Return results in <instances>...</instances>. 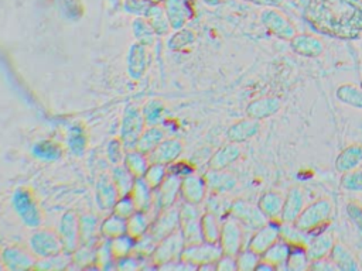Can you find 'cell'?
<instances>
[{"instance_id":"cell-8","label":"cell","mask_w":362,"mask_h":271,"mask_svg":"<svg viewBox=\"0 0 362 271\" xmlns=\"http://www.w3.org/2000/svg\"><path fill=\"white\" fill-rule=\"evenodd\" d=\"M13 207L18 217L28 227H38L41 224V215L27 191L17 189L13 195Z\"/></svg>"},{"instance_id":"cell-38","label":"cell","mask_w":362,"mask_h":271,"mask_svg":"<svg viewBox=\"0 0 362 271\" xmlns=\"http://www.w3.org/2000/svg\"><path fill=\"white\" fill-rule=\"evenodd\" d=\"M148 229H150V219L147 216V212L136 210L127 219V233L134 239H140L141 236H144Z\"/></svg>"},{"instance_id":"cell-4","label":"cell","mask_w":362,"mask_h":271,"mask_svg":"<svg viewBox=\"0 0 362 271\" xmlns=\"http://www.w3.org/2000/svg\"><path fill=\"white\" fill-rule=\"evenodd\" d=\"M198 205L185 202L180 207V229L187 244H195L204 241L201 229V215L197 207Z\"/></svg>"},{"instance_id":"cell-24","label":"cell","mask_w":362,"mask_h":271,"mask_svg":"<svg viewBox=\"0 0 362 271\" xmlns=\"http://www.w3.org/2000/svg\"><path fill=\"white\" fill-rule=\"evenodd\" d=\"M59 233H61V241L62 246L66 251H72L76 247V241L79 239V223L75 217V213L68 212L62 216L61 219V226H59Z\"/></svg>"},{"instance_id":"cell-39","label":"cell","mask_w":362,"mask_h":271,"mask_svg":"<svg viewBox=\"0 0 362 271\" xmlns=\"http://www.w3.org/2000/svg\"><path fill=\"white\" fill-rule=\"evenodd\" d=\"M164 104L157 100V99H153V100H148L143 109H141V113H143V117H144V121L148 127L151 126H158L163 119H164Z\"/></svg>"},{"instance_id":"cell-26","label":"cell","mask_w":362,"mask_h":271,"mask_svg":"<svg viewBox=\"0 0 362 271\" xmlns=\"http://www.w3.org/2000/svg\"><path fill=\"white\" fill-rule=\"evenodd\" d=\"M119 199V192L112 179L102 176L96 183V202L102 210L113 209L116 200Z\"/></svg>"},{"instance_id":"cell-37","label":"cell","mask_w":362,"mask_h":271,"mask_svg":"<svg viewBox=\"0 0 362 271\" xmlns=\"http://www.w3.org/2000/svg\"><path fill=\"white\" fill-rule=\"evenodd\" d=\"M201 229H202L204 241L219 243L221 223H219L216 215H214L211 212H206L205 215H202L201 216Z\"/></svg>"},{"instance_id":"cell-7","label":"cell","mask_w":362,"mask_h":271,"mask_svg":"<svg viewBox=\"0 0 362 271\" xmlns=\"http://www.w3.org/2000/svg\"><path fill=\"white\" fill-rule=\"evenodd\" d=\"M229 213L242 224L243 229L250 231H255L267 223L266 216L260 212L257 205L253 206L243 200H236L235 203H232Z\"/></svg>"},{"instance_id":"cell-42","label":"cell","mask_w":362,"mask_h":271,"mask_svg":"<svg viewBox=\"0 0 362 271\" xmlns=\"http://www.w3.org/2000/svg\"><path fill=\"white\" fill-rule=\"evenodd\" d=\"M33 154H34V157L44 159V161H55L59 158L61 150L55 143L44 140V141L37 143L33 147Z\"/></svg>"},{"instance_id":"cell-62","label":"cell","mask_w":362,"mask_h":271,"mask_svg":"<svg viewBox=\"0 0 362 271\" xmlns=\"http://www.w3.org/2000/svg\"><path fill=\"white\" fill-rule=\"evenodd\" d=\"M359 86H361V88H362V79H361V82H359Z\"/></svg>"},{"instance_id":"cell-19","label":"cell","mask_w":362,"mask_h":271,"mask_svg":"<svg viewBox=\"0 0 362 271\" xmlns=\"http://www.w3.org/2000/svg\"><path fill=\"white\" fill-rule=\"evenodd\" d=\"M259 131H260V121L246 117V119H242V120L233 123L228 128L226 137H228L229 143L240 144V143H245V141L253 138Z\"/></svg>"},{"instance_id":"cell-15","label":"cell","mask_w":362,"mask_h":271,"mask_svg":"<svg viewBox=\"0 0 362 271\" xmlns=\"http://www.w3.org/2000/svg\"><path fill=\"white\" fill-rule=\"evenodd\" d=\"M281 109V100L276 96H263L252 100L246 106V116L257 121L266 120L274 116Z\"/></svg>"},{"instance_id":"cell-33","label":"cell","mask_w":362,"mask_h":271,"mask_svg":"<svg viewBox=\"0 0 362 271\" xmlns=\"http://www.w3.org/2000/svg\"><path fill=\"white\" fill-rule=\"evenodd\" d=\"M164 140V131L161 128H158L157 126H151L144 128V131L141 133L137 147L136 150H139L143 154H150L161 141Z\"/></svg>"},{"instance_id":"cell-17","label":"cell","mask_w":362,"mask_h":271,"mask_svg":"<svg viewBox=\"0 0 362 271\" xmlns=\"http://www.w3.org/2000/svg\"><path fill=\"white\" fill-rule=\"evenodd\" d=\"M180 193L185 202L199 205L205 199V195H206L205 179L198 175H194V174L184 176L181 179Z\"/></svg>"},{"instance_id":"cell-29","label":"cell","mask_w":362,"mask_h":271,"mask_svg":"<svg viewBox=\"0 0 362 271\" xmlns=\"http://www.w3.org/2000/svg\"><path fill=\"white\" fill-rule=\"evenodd\" d=\"M334 243L335 241H334L331 234L321 233V234L314 236L305 246V251H307V255H308L310 261H315V260H321V258L328 257Z\"/></svg>"},{"instance_id":"cell-22","label":"cell","mask_w":362,"mask_h":271,"mask_svg":"<svg viewBox=\"0 0 362 271\" xmlns=\"http://www.w3.org/2000/svg\"><path fill=\"white\" fill-rule=\"evenodd\" d=\"M147 47L141 44H133L127 54V72L133 79H140L148 66Z\"/></svg>"},{"instance_id":"cell-48","label":"cell","mask_w":362,"mask_h":271,"mask_svg":"<svg viewBox=\"0 0 362 271\" xmlns=\"http://www.w3.org/2000/svg\"><path fill=\"white\" fill-rule=\"evenodd\" d=\"M85 145H86V137H85V133H83L82 127L81 126H74L68 133V147H69V150L74 154L81 155L85 151Z\"/></svg>"},{"instance_id":"cell-11","label":"cell","mask_w":362,"mask_h":271,"mask_svg":"<svg viewBox=\"0 0 362 271\" xmlns=\"http://www.w3.org/2000/svg\"><path fill=\"white\" fill-rule=\"evenodd\" d=\"M62 247L64 246H62L61 239L48 230L35 231L30 239L31 251L37 257H41V258H47V257L59 254Z\"/></svg>"},{"instance_id":"cell-40","label":"cell","mask_w":362,"mask_h":271,"mask_svg":"<svg viewBox=\"0 0 362 271\" xmlns=\"http://www.w3.org/2000/svg\"><path fill=\"white\" fill-rule=\"evenodd\" d=\"M167 18L170 21L171 28H174V30H180L185 24L188 14L180 0H168L167 1Z\"/></svg>"},{"instance_id":"cell-35","label":"cell","mask_w":362,"mask_h":271,"mask_svg":"<svg viewBox=\"0 0 362 271\" xmlns=\"http://www.w3.org/2000/svg\"><path fill=\"white\" fill-rule=\"evenodd\" d=\"M124 233H127V219L116 213L110 215L100 226V234L107 240L119 237Z\"/></svg>"},{"instance_id":"cell-47","label":"cell","mask_w":362,"mask_h":271,"mask_svg":"<svg viewBox=\"0 0 362 271\" xmlns=\"http://www.w3.org/2000/svg\"><path fill=\"white\" fill-rule=\"evenodd\" d=\"M146 14L150 18V25L153 27V30H154V32L157 35L168 34L171 25H170L168 18L164 17V11H161L160 8L154 7V8H148V11Z\"/></svg>"},{"instance_id":"cell-54","label":"cell","mask_w":362,"mask_h":271,"mask_svg":"<svg viewBox=\"0 0 362 271\" xmlns=\"http://www.w3.org/2000/svg\"><path fill=\"white\" fill-rule=\"evenodd\" d=\"M123 150H124V147H123L122 141H119V140L109 141V144H107V157H109L110 162H113L115 165L120 164L124 159Z\"/></svg>"},{"instance_id":"cell-36","label":"cell","mask_w":362,"mask_h":271,"mask_svg":"<svg viewBox=\"0 0 362 271\" xmlns=\"http://www.w3.org/2000/svg\"><path fill=\"white\" fill-rule=\"evenodd\" d=\"M134 179L136 176L124 165H116L112 171V181L119 192V196L130 193Z\"/></svg>"},{"instance_id":"cell-16","label":"cell","mask_w":362,"mask_h":271,"mask_svg":"<svg viewBox=\"0 0 362 271\" xmlns=\"http://www.w3.org/2000/svg\"><path fill=\"white\" fill-rule=\"evenodd\" d=\"M262 23L264 24V27L277 38L281 40H287L290 41L294 35H296V30L294 27L277 11H272V10H266L262 14Z\"/></svg>"},{"instance_id":"cell-28","label":"cell","mask_w":362,"mask_h":271,"mask_svg":"<svg viewBox=\"0 0 362 271\" xmlns=\"http://www.w3.org/2000/svg\"><path fill=\"white\" fill-rule=\"evenodd\" d=\"M328 257L334 263L337 270H341V271H356V270H359V264H358L355 255L351 253V250L348 247H345L341 243H334Z\"/></svg>"},{"instance_id":"cell-20","label":"cell","mask_w":362,"mask_h":271,"mask_svg":"<svg viewBox=\"0 0 362 271\" xmlns=\"http://www.w3.org/2000/svg\"><path fill=\"white\" fill-rule=\"evenodd\" d=\"M204 179L206 183V189L218 195L232 191L238 183L236 176L230 172H226L225 169H209Z\"/></svg>"},{"instance_id":"cell-46","label":"cell","mask_w":362,"mask_h":271,"mask_svg":"<svg viewBox=\"0 0 362 271\" xmlns=\"http://www.w3.org/2000/svg\"><path fill=\"white\" fill-rule=\"evenodd\" d=\"M236 264H238V270L240 271H252L256 270L257 263L260 261L262 255L255 253L253 250H250L249 247L242 248L236 255Z\"/></svg>"},{"instance_id":"cell-34","label":"cell","mask_w":362,"mask_h":271,"mask_svg":"<svg viewBox=\"0 0 362 271\" xmlns=\"http://www.w3.org/2000/svg\"><path fill=\"white\" fill-rule=\"evenodd\" d=\"M123 165L137 178V176H144L146 171L150 167V161L146 157V154L140 152L139 150H132L124 154Z\"/></svg>"},{"instance_id":"cell-43","label":"cell","mask_w":362,"mask_h":271,"mask_svg":"<svg viewBox=\"0 0 362 271\" xmlns=\"http://www.w3.org/2000/svg\"><path fill=\"white\" fill-rule=\"evenodd\" d=\"M133 32L134 37L137 40L139 44L144 45V47H151L154 44V30L150 25V23L144 21V20H136L133 24Z\"/></svg>"},{"instance_id":"cell-60","label":"cell","mask_w":362,"mask_h":271,"mask_svg":"<svg viewBox=\"0 0 362 271\" xmlns=\"http://www.w3.org/2000/svg\"><path fill=\"white\" fill-rule=\"evenodd\" d=\"M208 4H216L219 0H205Z\"/></svg>"},{"instance_id":"cell-55","label":"cell","mask_w":362,"mask_h":271,"mask_svg":"<svg viewBox=\"0 0 362 271\" xmlns=\"http://www.w3.org/2000/svg\"><path fill=\"white\" fill-rule=\"evenodd\" d=\"M215 267L219 271H233V270H238L236 257L230 255V254H222L221 258L215 263Z\"/></svg>"},{"instance_id":"cell-9","label":"cell","mask_w":362,"mask_h":271,"mask_svg":"<svg viewBox=\"0 0 362 271\" xmlns=\"http://www.w3.org/2000/svg\"><path fill=\"white\" fill-rule=\"evenodd\" d=\"M180 229V209L170 206L161 210L157 219L150 226V237L158 243L173 231Z\"/></svg>"},{"instance_id":"cell-61","label":"cell","mask_w":362,"mask_h":271,"mask_svg":"<svg viewBox=\"0 0 362 271\" xmlns=\"http://www.w3.org/2000/svg\"><path fill=\"white\" fill-rule=\"evenodd\" d=\"M150 1H154V3H158V1H163V0H150Z\"/></svg>"},{"instance_id":"cell-2","label":"cell","mask_w":362,"mask_h":271,"mask_svg":"<svg viewBox=\"0 0 362 271\" xmlns=\"http://www.w3.org/2000/svg\"><path fill=\"white\" fill-rule=\"evenodd\" d=\"M144 126L146 121L141 110L136 106H129L124 110L120 126V141L126 151L136 150L139 138L144 131Z\"/></svg>"},{"instance_id":"cell-51","label":"cell","mask_w":362,"mask_h":271,"mask_svg":"<svg viewBox=\"0 0 362 271\" xmlns=\"http://www.w3.org/2000/svg\"><path fill=\"white\" fill-rule=\"evenodd\" d=\"M136 210H137V207H136V203H134L133 198L130 196V193L119 196V199L116 200V203L113 206V213H116L124 219H129Z\"/></svg>"},{"instance_id":"cell-49","label":"cell","mask_w":362,"mask_h":271,"mask_svg":"<svg viewBox=\"0 0 362 271\" xmlns=\"http://www.w3.org/2000/svg\"><path fill=\"white\" fill-rule=\"evenodd\" d=\"M195 37L191 31L188 30H180L175 34H173L167 42V47L171 51H181L184 48H187L188 45H191L194 42Z\"/></svg>"},{"instance_id":"cell-1","label":"cell","mask_w":362,"mask_h":271,"mask_svg":"<svg viewBox=\"0 0 362 271\" xmlns=\"http://www.w3.org/2000/svg\"><path fill=\"white\" fill-rule=\"evenodd\" d=\"M332 213V203L329 199H318L304 206L296 222L293 223L298 230L313 233L325 224Z\"/></svg>"},{"instance_id":"cell-31","label":"cell","mask_w":362,"mask_h":271,"mask_svg":"<svg viewBox=\"0 0 362 271\" xmlns=\"http://www.w3.org/2000/svg\"><path fill=\"white\" fill-rule=\"evenodd\" d=\"M1 261L8 270H27L34 265L33 257L17 247L6 248L1 253Z\"/></svg>"},{"instance_id":"cell-12","label":"cell","mask_w":362,"mask_h":271,"mask_svg":"<svg viewBox=\"0 0 362 271\" xmlns=\"http://www.w3.org/2000/svg\"><path fill=\"white\" fill-rule=\"evenodd\" d=\"M290 48L303 58H318L324 52V42L311 34H296L290 40Z\"/></svg>"},{"instance_id":"cell-58","label":"cell","mask_w":362,"mask_h":271,"mask_svg":"<svg viewBox=\"0 0 362 271\" xmlns=\"http://www.w3.org/2000/svg\"><path fill=\"white\" fill-rule=\"evenodd\" d=\"M119 260H120V261L117 263V267L122 268V270H129V268H130V270H134V268L139 267L137 258L130 257V254H129V255H124V257H120Z\"/></svg>"},{"instance_id":"cell-32","label":"cell","mask_w":362,"mask_h":271,"mask_svg":"<svg viewBox=\"0 0 362 271\" xmlns=\"http://www.w3.org/2000/svg\"><path fill=\"white\" fill-rule=\"evenodd\" d=\"M335 99L349 107L362 110V88L354 83H342L335 89Z\"/></svg>"},{"instance_id":"cell-44","label":"cell","mask_w":362,"mask_h":271,"mask_svg":"<svg viewBox=\"0 0 362 271\" xmlns=\"http://www.w3.org/2000/svg\"><path fill=\"white\" fill-rule=\"evenodd\" d=\"M339 185L346 192H362V168L344 172L339 179Z\"/></svg>"},{"instance_id":"cell-30","label":"cell","mask_w":362,"mask_h":271,"mask_svg":"<svg viewBox=\"0 0 362 271\" xmlns=\"http://www.w3.org/2000/svg\"><path fill=\"white\" fill-rule=\"evenodd\" d=\"M257 207L266 216L267 220L280 219L281 207H283V196L279 192L267 191L260 195L257 200Z\"/></svg>"},{"instance_id":"cell-3","label":"cell","mask_w":362,"mask_h":271,"mask_svg":"<svg viewBox=\"0 0 362 271\" xmlns=\"http://www.w3.org/2000/svg\"><path fill=\"white\" fill-rule=\"evenodd\" d=\"M222 254L223 250L219 243L201 241L195 244H187L182 250L181 258L198 268L204 264H215Z\"/></svg>"},{"instance_id":"cell-6","label":"cell","mask_w":362,"mask_h":271,"mask_svg":"<svg viewBox=\"0 0 362 271\" xmlns=\"http://www.w3.org/2000/svg\"><path fill=\"white\" fill-rule=\"evenodd\" d=\"M243 236L245 229L235 217L229 215V217L221 223L219 244L223 250V254L236 255L243 248Z\"/></svg>"},{"instance_id":"cell-14","label":"cell","mask_w":362,"mask_h":271,"mask_svg":"<svg viewBox=\"0 0 362 271\" xmlns=\"http://www.w3.org/2000/svg\"><path fill=\"white\" fill-rule=\"evenodd\" d=\"M181 189V179L180 176L174 174H168L160 186H157L154 191V203L160 210L170 207L174 205L178 193Z\"/></svg>"},{"instance_id":"cell-41","label":"cell","mask_w":362,"mask_h":271,"mask_svg":"<svg viewBox=\"0 0 362 271\" xmlns=\"http://www.w3.org/2000/svg\"><path fill=\"white\" fill-rule=\"evenodd\" d=\"M310 263L311 261L307 255L305 247H300L298 244L291 246V251H290V255H288V260L286 264L287 270H294V271L307 270V268H310Z\"/></svg>"},{"instance_id":"cell-27","label":"cell","mask_w":362,"mask_h":271,"mask_svg":"<svg viewBox=\"0 0 362 271\" xmlns=\"http://www.w3.org/2000/svg\"><path fill=\"white\" fill-rule=\"evenodd\" d=\"M290 251H291V243L287 241L286 239L280 237L277 241H274L263 254H262V258L272 263L276 270L277 268H286V264H287V260H288V255H290Z\"/></svg>"},{"instance_id":"cell-50","label":"cell","mask_w":362,"mask_h":271,"mask_svg":"<svg viewBox=\"0 0 362 271\" xmlns=\"http://www.w3.org/2000/svg\"><path fill=\"white\" fill-rule=\"evenodd\" d=\"M167 165L163 164H150L148 169L144 174V179L148 182V185L156 189L157 186L161 185V182L164 181V178L167 176Z\"/></svg>"},{"instance_id":"cell-13","label":"cell","mask_w":362,"mask_h":271,"mask_svg":"<svg viewBox=\"0 0 362 271\" xmlns=\"http://www.w3.org/2000/svg\"><path fill=\"white\" fill-rule=\"evenodd\" d=\"M305 206V196L301 188L293 186L283 198V207L280 213L281 223H294Z\"/></svg>"},{"instance_id":"cell-23","label":"cell","mask_w":362,"mask_h":271,"mask_svg":"<svg viewBox=\"0 0 362 271\" xmlns=\"http://www.w3.org/2000/svg\"><path fill=\"white\" fill-rule=\"evenodd\" d=\"M153 188L148 185V182L144 179V176H137L134 179V183L130 191V196L133 198L137 210L148 212L153 207L154 203V193Z\"/></svg>"},{"instance_id":"cell-56","label":"cell","mask_w":362,"mask_h":271,"mask_svg":"<svg viewBox=\"0 0 362 271\" xmlns=\"http://www.w3.org/2000/svg\"><path fill=\"white\" fill-rule=\"evenodd\" d=\"M148 1L146 0H127L126 10L134 14H146L148 11Z\"/></svg>"},{"instance_id":"cell-5","label":"cell","mask_w":362,"mask_h":271,"mask_svg":"<svg viewBox=\"0 0 362 271\" xmlns=\"http://www.w3.org/2000/svg\"><path fill=\"white\" fill-rule=\"evenodd\" d=\"M185 246H187V243L182 236V231H181V229H178L157 243V246L151 254V258L154 263L161 264V265L168 261L178 260V258H181V254H182V250Z\"/></svg>"},{"instance_id":"cell-25","label":"cell","mask_w":362,"mask_h":271,"mask_svg":"<svg viewBox=\"0 0 362 271\" xmlns=\"http://www.w3.org/2000/svg\"><path fill=\"white\" fill-rule=\"evenodd\" d=\"M240 157V148L235 143L222 145L209 159V169H226Z\"/></svg>"},{"instance_id":"cell-21","label":"cell","mask_w":362,"mask_h":271,"mask_svg":"<svg viewBox=\"0 0 362 271\" xmlns=\"http://www.w3.org/2000/svg\"><path fill=\"white\" fill-rule=\"evenodd\" d=\"M362 165V145L361 144H351L346 145L344 150L339 151V154L335 158L334 167L337 172L344 174L348 171H352L355 168H359Z\"/></svg>"},{"instance_id":"cell-45","label":"cell","mask_w":362,"mask_h":271,"mask_svg":"<svg viewBox=\"0 0 362 271\" xmlns=\"http://www.w3.org/2000/svg\"><path fill=\"white\" fill-rule=\"evenodd\" d=\"M110 243H112V251H113L115 257L120 258V257L129 255L134 250L136 239L133 236H130L129 233H124L119 237L112 239Z\"/></svg>"},{"instance_id":"cell-18","label":"cell","mask_w":362,"mask_h":271,"mask_svg":"<svg viewBox=\"0 0 362 271\" xmlns=\"http://www.w3.org/2000/svg\"><path fill=\"white\" fill-rule=\"evenodd\" d=\"M182 145L178 140L168 138L163 140L150 154H148V161L150 164H163V165H170L171 162L177 161V158L181 155Z\"/></svg>"},{"instance_id":"cell-10","label":"cell","mask_w":362,"mask_h":271,"mask_svg":"<svg viewBox=\"0 0 362 271\" xmlns=\"http://www.w3.org/2000/svg\"><path fill=\"white\" fill-rule=\"evenodd\" d=\"M280 237H281V224L276 223L274 220H267L266 224H263L260 229L253 231L246 247H249L250 250L262 255Z\"/></svg>"},{"instance_id":"cell-52","label":"cell","mask_w":362,"mask_h":271,"mask_svg":"<svg viewBox=\"0 0 362 271\" xmlns=\"http://www.w3.org/2000/svg\"><path fill=\"white\" fill-rule=\"evenodd\" d=\"M345 215L351 224L362 234V206L356 202H349L345 206Z\"/></svg>"},{"instance_id":"cell-57","label":"cell","mask_w":362,"mask_h":271,"mask_svg":"<svg viewBox=\"0 0 362 271\" xmlns=\"http://www.w3.org/2000/svg\"><path fill=\"white\" fill-rule=\"evenodd\" d=\"M192 168L189 167V165H187V164H184V162H171L170 165H168V172L170 174H174V175H177V176H187V175H189V174H192Z\"/></svg>"},{"instance_id":"cell-59","label":"cell","mask_w":362,"mask_h":271,"mask_svg":"<svg viewBox=\"0 0 362 271\" xmlns=\"http://www.w3.org/2000/svg\"><path fill=\"white\" fill-rule=\"evenodd\" d=\"M273 270H276V267L263 258H260V261L256 265V271H273Z\"/></svg>"},{"instance_id":"cell-53","label":"cell","mask_w":362,"mask_h":271,"mask_svg":"<svg viewBox=\"0 0 362 271\" xmlns=\"http://www.w3.org/2000/svg\"><path fill=\"white\" fill-rule=\"evenodd\" d=\"M96 231V219L90 215L81 217L79 220V236L83 239L85 243H88Z\"/></svg>"}]
</instances>
